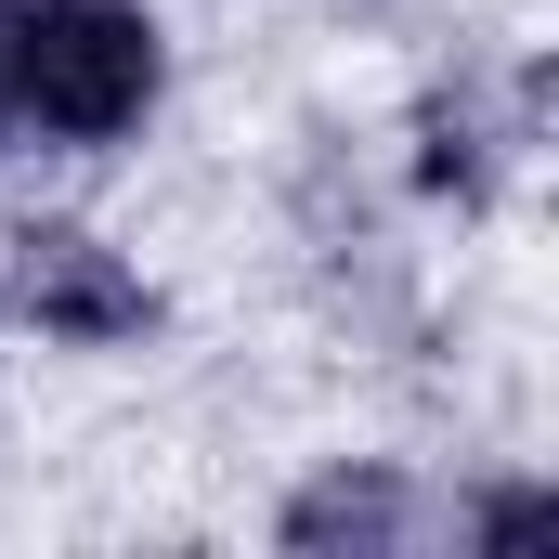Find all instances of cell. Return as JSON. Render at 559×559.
<instances>
[{
    "instance_id": "cell-3",
    "label": "cell",
    "mask_w": 559,
    "mask_h": 559,
    "mask_svg": "<svg viewBox=\"0 0 559 559\" xmlns=\"http://www.w3.org/2000/svg\"><path fill=\"white\" fill-rule=\"evenodd\" d=\"M417 508H404V481H378V468H338V481H312L299 508H286V547H391Z\"/></svg>"
},
{
    "instance_id": "cell-1",
    "label": "cell",
    "mask_w": 559,
    "mask_h": 559,
    "mask_svg": "<svg viewBox=\"0 0 559 559\" xmlns=\"http://www.w3.org/2000/svg\"><path fill=\"white\" fill-rule=\"evenodd\" d=\"M0 92L52 143H118L156 105V26L131 0H13L0 26Z\"/></svg>"
},
{
    "instance_id": "cell-2",
    "label": "cell",
    "mask_w": 559,
    "mask_h": 559,
    "mask_svg": "<svg viewBox=\"0 0 559 559\" xmlns=\"http://www.w3.org/2000/svg\"><path fill=\"white\" fill-rule=\"evenodd\" d=\"M13 312L52 325V338H131L143 325V274L105 235H79V222H26L13 235Z\"/></svg>"
},
{
    "instance_id": "cell-4",
    "label": "cell",
    "mask_w": 559,
    "mask_h": 559,
    "mask_svg": "<svg viewBox=\"0 0 559 559\" xmlns=\"http://www.w3.org/2000/svg\"><path fill=\"white\" fill-rule=\"evenodd\" d=\"M534 534H547V495H495L481 508V547H534Z\"/></svg>"
}]
</instances>
